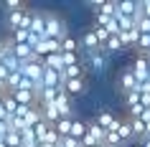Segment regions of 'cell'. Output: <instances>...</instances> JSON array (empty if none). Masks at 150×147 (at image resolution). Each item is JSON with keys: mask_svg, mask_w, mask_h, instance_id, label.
I'll list each match as a JSON object with an SVG mask.
<instances>
[{"mask_svg": "<svg viewBox=\"0 0 150 147\" xmlns=\"http://www.w3.org/2000/svg\"><path fill=\"white\" fill-rule=\"evenodd\" d=\"M84 134H87V122L84 119H71V137L74 139H84Z\"/></svg>", "mask_w": 150, "mask_h": 147, "instance_id": "17", "label": "cell"}, {"mask_svg": "<svg viewBox=\"0 0 150 147\" xmlns=\"http://www.w3.org/2000/svg\"><path fill=\"white\" fill-rule=\"evenodd\" d=\"M3 142H5V145H8V147H21V145H23V137H21V132L10 129L8 134L3 137Z\"/></svg>", "mask_w": 150, "mask_h": 147, "instance_id": "21", "label": "cell"}, {"mask_svg": "<svg viewBox=\"0 0 150 147\" xmlns=\"http://www.w3.org/2000/svg\"><path fill=\"white\" fill-rule=\"evenodd\" d=\"M8 76H10V71L5 69L3 63H0V86H3V89H5V81H8Z\"/></svg>", "mask_w": 150, "mask_h": 147, "instance_id": "28", "label": "cell"}, {"mask_svg": "<svg viewBox=\"0 0 150 147\" xmlns=\"http://www.w3.org/2000/svg\"><path fill=\"white\" fill-rule=\"evenodd\" d=\"M51 127H54V124H48V122H38L36 127H33V134H36V139H38V142H43Z\"/></svg>", "mask_w": 150, "mask_h": 147, "instance_id": "22", "label": "cell"}, {"mask_svg": "<svg viewBox=\"0 0 150 147\" xmlns=\"http://www.w3.org/2000/svg\"><path fill=\"white\" fill-rule=\"evenodd\" d=\"M0 147H8V145H5V142H3V139H0Z\"/></svg>", "mask_w": 150, "mask_h": 147, "instance_id": "34", "label": "cell"}, {"mask_svg": "<svg viewBox=\"0 0 150 147\" xmlns=\"http://www.w3.org/2000/svg\"><path fill=\"white\" fill-rule=\"evenodd\" d=\"M64 91L69 94V96L84 94V91H87V81H84V79H69V81L64 84Z\"/></svg>", "mask_w": 150, "mask_h": 147, "instance_id": "9", "label": "cell"}, {"mask_svg": "<svg viewBox=\"0 0 150 147\" xmlns=\"http://www.w3.org/2000/svg\"><path fill=\"white\" fill-rule=\"evenodd\" d=\"M84 74H87V66H84V61L76 63V66H69V69L61 71L64 81H69V79H84Z\"/></svg>", "mask_w": 150, "mask_h": 147, "instance_id": "11", "label": "cell"}, {"mask_svg": "<svg viewBox=\"0 0 150 147\" xmlns=\"http://www.w3.org/2000/svg\"><path fill=\"white\" fill-rule=\"evenodd\" d=\"M64 58V69H69V66H76V63H81V56L79 53H61Z\"/></svg>", "mask_w": 150, "mask_h": 147, "instance_id": "24", "label": "cell"}, {"mask_svg": "<svg viewBox=\"0 0 150 147\" xmlns=\"http://www.w3.org/2000/svg\"><path fill=\"white\" fill-rule=\"evenodd\" d=\"M117 134H120V139H122V142H130V139H135L132 127H130V119H122V124H120Z\"/></svg>", "mask_w": 150, "mask_h": 147, "instance_id": "19", "label": "cell"}, {"mask_svg": "<svg viewBox=\"0 0 150 147\" xmlns=\"http://www.w3.org/2000/svg\"><path fill=\"white\" fill-rule=\"evenodd\" d=\"M21 74H23L28 81H33V86L43 84V61H28V63H23Z\"/></svg>", "mask_w": 150, "mask_h": 147, "instance_id": "3", "label": "cell"}, {"mask_svg": "<svg viewBox=\"0 0 150 147\" xmlns=\"http://www.w3.org/2000/svg\"><path fill=\"white\" fill-rule=\"evenodd\" d=\"M79 48H81V43L74 36H64L61 38V53H79Z\"/></svg>", "mask_w": 150, "mask_h": 147, "instance_id": "15", "label": "cell"}, {"mask_svg": "<svg viewBox=\"0 0 150 147\" xmlns=\"http://www.w3.org/2000/svg\"><path fill=\"white\" fill-rule=\"evenodd\" d=\"M130 147H142V142H132V145H130Z\"/></svg>", "mask_w": 150, "mask_h": 147, "instance_id": "32", "label": "cell"}, {"mask_svg": "<svg viewBox=\"0 0 150 147\" xmlns=\"http://www.w3.org/2000/svg\"><path fill=\"white\" fill-rule=\"evenodd\" d=\"M104 134H107V129H102L97 122H87V137H92L97 145H104Z\"/></svg>", "mask_w": 150, "mask_h": 147, "instance_id": "10", "label": "cell"}, {"mask_svg": "<svg viewBox=\"0 0 150 147\" xmlns=\"http://www.w3.org/2000/svg\"><path fill=\"white\" fill-rule=\"evenodd\" d=\"M97 15L115 18V15H117V3H115V0H102V5L97 8Z\"/></svg>", "mask_w": 150, "mask_h": 147, "instance_id": "16", "label": "cell"}, {"mask_svg": "<svg viewBox=\"0 0 150 147\" xmlns=\"http://www.w3.org/2000/svg\"><path fill=\"white\" fill-rule=\"evenodd\" d=\"M31 36L36 38H46V15L41 10H31Z\"/></svg>", "mask_w": 150, "mask_h": 147, "instance_id": "5", "label": "cell"}, {"mask_svg": "<svg viewBox=\"0 0 150 147\" xmlns=\"http://www.w3.org/2000/svg\"><path fill=\"white\" fill-rule=\"evenodd\" d=\"M38 107H41V104H38ZM41 114H43V122H48V124H56L59 119H61L56 104H46V107H41Z\"/></svg>", "mask_w": 150, "mask_h": 147, "instance_id": "13", "label": "cell"}, {"mask_svg": "<svg viewBox=\"0 0 150 147\" xmlns=\"http://www.w3.org/2000/svg\"><path fill=\"white\" fill-rule=\"evenodd\" d=\"M130 71L135 74V79H137L140 84H145V81L150 79V58L145 53H137V56H135V61L130 63Z\"/></svg>", "mask_w": 150, "mask_h": 147, "instance_id": "2", "label": "cell"}, {"mask_svg": "<svg viewBox=\"0 0 150 147\" xmlns=\"http://www.w3.org/2000/svg\"><path fill=\"white\" fill-rule=\"evenodd\" d=\"M71 119H74V117H71ZM71 119H59V122L54 124V129L59 132V137H71Z\"/></svg>", "mask_w": 150, "mask_h": 147, "instance_id": "18", "label": "cell"}, {"mask_svg": "<svg viewBox=\"0 0 150 147\" xmlns=\"http://www.w3.org/2000/svg\"><path fill=\"white\" fill-rule=\"evenodd\" d=\"M10 46H13V41H10V38H8V41H5V38H0V56L5 53V51H8Z\"/></svg>", "mask_w": 150, "mask_h": 147, "instance_id": "29", "label": "cell"}, {"mask_svg": "<svg viewBox=\"0 0 150 147\" xmlns=\"http://www.w3.org/2000/svg\"><path fill=\"white\" fill-rule=\"evenodd\" d=\"M3 8L8 10V13H13V10H23L25 3H21V0H5V3H3Z\"/></svg>", "mask_w": 150, "mask_h": 147, "instance_id": "26", "label": "cell"}, {"mask_svg": "<svg viewBox=\"0 0 150 147\" xmlns=\"http://www.w3.org/2000/svg\"><path fill=\"white\" fill-rule=\"evenodd\" d=\"M135 104H142L140 91H130V94H125V107L130 109V107H135Z\"/></svg>", "mask_w": 150, "mask_h": 147, "instance_id": "25", "label": "cell"}, {"mask_svg": "<svg viewBox=\"0 0 150 147\" xmlns=\"http://www.w3.org/2000/svg\"><path fill=\"white\" fill-rule=\"evenodd\" d=\"M38 147H51V145H43V142H38Z\"/></svg>", "mask_w": 150, "mask_h": 147, "instance_id": "33", "label": "cell"}, {"mask_svg": "<svg viewBox=\"0 0 150 147\" xmlns=\"http://www.w3.org/2000/svg\"><path fill=\"white\" fill-rule=\"evenodd\" d=\"M41 61H43V69H54V71H59V74L64 71L61 53H51V56H46V58H41Z\"/></svg>", "mask_w": 150, "mask_h": 147, "instance_id": "14", "label": "cell"}, {"mask_svg": "<svg viewBox=\"0 0 150 147\" xmlns=\"http://www.w3.org/2000/svg\"><path fill=\"white\" fill-rule=\"evenodd\" d=\"M81 46H84V51H87V56H89V53H94V51H102V43H99V38H97V33L92 31V28L84 33Z\"/></svg>", "mask_w": 150, "mask_h": 147, "instance_id": "7", "label": "cell"}, {"mask_svg": "<svg viewBox=\"0 0 150 147\" xmlns=\"http://www.w3.org/2000/svg\"><path fill=\"white\" fill-rule=\"evenodd\" d=\"M97 124H99V127H102V129H107L110 132L112 129V124L117 122V117L112 114V112H107V109H102V112H99V114H97V119H94Z\"/></svg>", "mask_w": 150, "mask_h": 147, "instance_id": "12", "label": "cell"}, {"mask_svg": "<svg viewBox=\"0 0 150 147\" xmlns=\"http://www.w3.org/2000/svg\"><path fill=\"white\" fill-rule=\"evenodd\" d=\"M43 15H46V38L61 41L64 36H69V33H66V23H64V18H59L56 13H43Z\"/></svg>", "mask_w": 150, "mask_h": 147, "instance_id": "1", "label": "cell"}, {"mask_svg": "<svg viewBox=\"0 0 150 147\" xmlns=\"http://www.w3.org/2000/svg\"><path fill=\"white\" fill-rule=\"evenodd\" d=\"M59 147H61V145H59Z\"/></svg>", "mask_w": 150, "mask_h": 147, "instance_id": "36", "label": "cell"}, {"mask_svg": "<svg viewBox=\"0 0 150 147\" xmlns=\"http://www.w3.org/2000/svg\"><path fill=\"white\" fill-rule=\"evenodd\" d=\"M117 84H120V89H122V94H130V91H140V81L135 79V74L130 71V66H127V69L122 71V74H120Z\"/></svg>", "mask_w": 150, "mask_h": 147, "instance_id": "4", "label": "cell"}, {"mask_svg": "<svg viewBox=\"0 0 150 147\" xmlns=\"http://www.w3.org/2000/svg\"><path fill=\"white\" fill-rule=\"evenodd\" d=\"M3 107H5V112H8V117H16L18 112V101L10 96V94H5V99H3Z\"/></svg>", "mask_w": 150, "mask_h": 147, "instance_id": "23", "label": "cell"}, {"mask_svg": "<svg viewBox=\"0 0 150 147\" xmlns=\"http://www.w3.org/2000/svg\"><path fill=\"white\" fill-rule=\"evenodd\" d=\"M89 66L94 71H104V66H107V61H110V53H104V51H94V53H89Z\"/></svg>", "mask_w": 150, "mask_h": 147, "instance_id": "8", "label": "cell"}, {"mask_svg": "<svg viewBox=\"0 0 150 147\" xmlns=\"http://www.w3.org/2000/svg\"><path fill=\"white\" fill-rule=\"evenodd\" d=\"M31 38H33L31 31H25V28H21V31H16L13 36H10V41H13L16 46H18V43H28V46H31Z\"/></svg>", "mask_w": 150, "mask_h": 147, "instance_id": "20", "label": "cell"}, {"mask_svg": "<svg viewBox=\"0 0 150 147\" xmlns=\"http://www.w3.org/2000/svg\"><path fill=\"white\" fill-rule=\"evenodd\" d=\"M92 31L97 33V38H99V43H107V41H110V33H107V28H104V25H94V28H92Z\"/></svg>", "mask_w": 150, "mask_h": 147, "instance_id": "27", "label": "cell"}, {"mask_svg": "<svg viewBox=\"0 0 150 147\" xmlns=\"http://www.w3.org/2000/svg\"><path fill=\"white\" fill-rule=\"evenodd\" d=\"M140 10H142V15H145V18H150V0H142Z\"/></svg>", "mask_w": 150, "mask_h": 147, "instance_id": "30", "label": "cell"}, {"mask_svg": "<svg viewBox=\"0 0 150 147\" xmlns=\"http://www.w3.org/2000/svg\"><path fill=\"white\" fill-rule=\"evenodd\" d=\"M137 41H140L137 25L130 28V31H120V43H122V48H137Z\"/></svg>", "mask_w": 150, "mask_h": 147, "instance_id": "6", "label": "cell"}, {"mask_svg": "<svg viewBox=\"0 0 150 147\" xmlns=\"http://www.w3.org/2000/svg\"><path fill=\"white\" fill-rule=\"evenodd\" d=\"M97 147H104V145H97Z\"/></svg>", "mask_w": 150, "mask_h": 147, "instance_id": "35", "label": "cell"}, {"mask_svg": "<svg viewBox=\"0 0 150 147\" xmlns=\"http://www.w3.org/2000/svg\"><path fill=\"white\" fill-rule=\"evenodd\" d=\"M142 147H150V137H145V139H142Z\"/></svg>", "mask_w": 150, "mask_h": 147, "instance_id": "31", "label": "cell"}]
</instances>
